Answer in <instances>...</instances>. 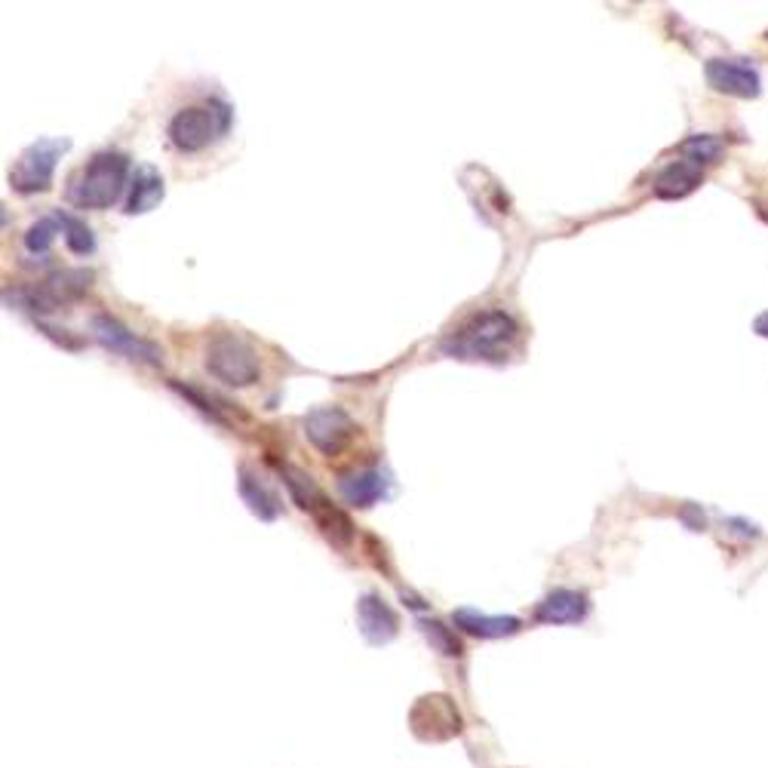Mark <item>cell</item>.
I'll return each mask as SVG.
<instances>
[{
  "label": "cell",
  "mask_w": 768,
  "mask_h": 768,
  "mask_svg": "<svg viewBox=\"0 0 768 768\" xmlns=\"http://www.w3.org/2000/svg\"><path fill=\"white\" fill-rule=\"evenodd\" d=\"M759 213H762V218H766V222H768V210H766V206H762V210H759Z\"/></svg>",
  "instance_id": "d4e9b609"
},
{
  "label": "cell",
  "mask_w": 768,
  "mask_h": 768,
  "mask_svg": "<svg viewBox=\"0 0 768 768\" xmlns=\"http://www.w3.org/2000/svg\"><path fill=\"white\" fill-rule=\"evenodd\" d=\"M339 489H342V499L351 508L366 511V508L378 504L387 495V480H384V473L378 468H360L344 473Z\"/></svg>",
  "instance_id": "9a60e30c"
},
{
  "label": "cell",
  "mask_w": 768,
  "mask_h": 768,
  "mask_svg": "<svg viewBox=\"0 0 768 768\" xmlns=\"http://www.w3.org/2000/svg\"><path fill=\"white\" fill-rule=\"evenodd\" d=\"M704 74H707V84L723 96L759 99V93H762V77L747 58H711L704 65Z\"/></svg>",
  "instance_id": "8fae6325"
},
{
  "label": "cell",
  "mask_w": 768,
  "mask_h": 768,
  "mask_svg": "<svg viewBox=\"0 0 768 768\" xmlns=\"http://www.w3.org/2000/svg\"><path fill=\"white\" fill-rule=\"evenodd\" d=\"M167 194L163 175L154 167H139L129 179V198H127V215H145L154 210L157 203Z\"/></svg>",
  "instance_id": "e0dca14e"
},
{
  "label": "cell",
  "mask_w": 768,
  "mask_h": 768,
  "mask_svg": "<svg viewBox=\"0 0 768 768\" xmlns=\"http://www.w3.org/2000/svg\"><path fill=\"white\" fill-rule=\"evenodd\" d=\"M754 332L759 335V339H768V311L759 313L754 320Z\"/></svg>",
  "instance_id": "cb8c5ba5"
},
{
  "label": "cell",
  "mask_w": 768,
  "mask_h": 768,
  "mask_svg": "<svg viewBox=\"0 0 768 768\" xmlns=\"http://www.w3.org/2000/svg\"><path fill=\"white\" fill-rule=\"evenodd\" d=\"M93 286V270L89 268H65L53 270L46 280L34 286H19V289H7L3 301L22 308V311L46 313L56 311L62 305H72L81 296H86V289Z\"/></svg>",
  "instance_id": "5b68a950"
},
{
  "label": "cell",
  "mask_w": 768,
  "mask_h": 768,
  "mask_svg": "<svg viewBox=\"0 0 768 768\" xmlns=\"http://www.w3.org/2000/svg\"><path fill=\"white\" fill-rule=\"evenodd\" d=\"M274 465L280 470L284 486L289 489L292 501H296L305 513H311L317 529H320L339 551H348L351 541H354V523L329 501L327 492L317 486V480H313L308 470L296 468V465H289V461H274Z\"/></svg>",
  "instance_id": "277c9868"
},
{
  "label": "cell",
  "mask_w": 768,
  "mask_h": 768,
  "mask_svg": "<svg viewBox=\"0 0 768 768\" xmlns=\"http://www.w3.org/2000/svg\"><path fill=\"white\" fill-rule=\"evenodd\" d=\"M356 627L370 646H387V642L397 640L399 618L387 606V599H382L378 594H363L356 599Z\"/></svg>",
  "instance_id": "7c38bea8"
},
{
  "label": "cell",
  "mask_w": 768,
  "mask_h": 768,
  "mask_svg": "<svg viewBox=\"0 0 768 768\" xmlns=\"http://www.w3.org/2000/svg\"><path fill=\"white\" fill-rule=\"evenodd\" d=\"M129 179V157L124 151H99L74 172L65 198L77 210H108L120 200Z\"/></svg>",
  "instance_id": "7a4b0ae2"
},
{
  "label": "cell",
  "mask_w": 768,
  "mask_h": 768,
  "mask_svg": "<svg viewBox=\"0 0 768 768\" xmlns=\"http://www.w3.org/2000/svg\"><path fill=\"white\" fill-rule=\"evenodd\" d=\"M93 335H96V342H99L102 348H108V351L117 356H127L132 363L160 366V360H163V351H160L154 342L136 335L132 329H127L120 320L108 317V313L93 317Z\"/></svg>",
  "instance_id": "30bf717a"
},
{
  "label": "cell",
  "mask_w": 768,
  "mask_h": 768,
  "mask_svg": "<svg viewBox=\"0 0 768 768\" xmlns=\"http://www.w3.org/2000/svg\"><path fill=\"white\" fill-rule=\"evenodd\" d=\"M418 627H422V633L427 637V642L437 649L440 654H446V658H461L465 654V646H461V640H458L456 633L449 630L446 625H440V621H418Z\"/></svg>",
  "instance_id": "7402d4cb"
},
{
  "label": "cell",
  "mask_w": 768,
  "mask_h": 768,
  "mask_svg": "<svg viewBox=\"0 0 768 768\" xmlns=\"http://www.w3.org/2000/svg\"><path fill=\"white\" fill-rule=\"evenodd\" d=\"M234 120L228 102L203 99L175 111L167 124V139L179 154H200L225 139Z\"/></svg>",
  "instance_id": "3957f363"
},
{
  "label": "cell",
  "mask_w": 768,
  "mask_h": 768,
  "mask_svg": "<svg viewBox=\"0 0 768 768\" xmlns=\"http://www.w3.org/2000/svg\"><path fill=\"white\" fill-rule=\"evenodd\" d=\"M68 148H72L68 139H38L34 145H29L13 163V170H10V185H13V191H19V194H41V191H50L58 157L65 154Z\"/></svg>",
  "instance_id": "52a82bcc"
},
{
  "label": "cell",
  "mask_w": 768,
  "mask_h": 768,
  "mask_svg": "<svg viewBox=\"0 0 768 768\" xmlns=\"http://www.w3.org/2000/svg\"><path fill=\"white\" fill-rule=\"evenodd\" d=\"M301 425H305V437L311 440L313 449L327 458L342 456L344 449L356 440V430H360L342 406H317L301 418Z\"/></svg>",
  "instance_id": "9c48e42d"
},
{
  "label": "cell",
  "mask_w": 768,
  "mask_h": 768,
  "mask_svg": "<svg viewBox=\"0 0 768 768\" xmlns=\"http://www.w3.org/2000/svg\"><path fill=\"white\" fill-rule=\"evenodd\" d=\"M590 612V599L584 597L582 590H569V587H556L547 597L535 606V618L541 625H582Z\"/></svg>",
  "instance_id": "4fadbf2b"
},
{
  "label": "cell",
  "mask_w": 768,
  "mask_h": 768,
  "mask_svg": "<svg viewBox=\"0 0 768 768\" xmlns=\"http://www.w3.org/2000/svg\"><path fill=\"white\" fill-rule=\"evenodd\" d=\"M723 151H726V145H723V139L719 136H711V132H697V136H689L683 145H680V154H683V160H689V163H695V167H713V163H719L723 160Z\"/></svg>",
  "instance_id": "ffe728a7"
},
{
  "label": "cell",
  "mask_w": 768,
  "mask_h": 768,
  "mask_svg": "<svg viewBox=\"0 0 768 768\" xmlns=\"http://www.w3.org/2000/svg\"><path fill=\"white\" fill-rule=\"evenodd\" d=\"M683 520L692 526V532H701V529H704V513H697L695 504H689V508H685Z\"/></svg>",
  "instance_id": "603a6c76"
},
{
  "label": "cell",
  "mask_w": 768,
  "mask_h": 768,
  "mask_svg": "<svg viewBox=\"0 0 768 768\" xmlns=\"http://www.w3.org/2000/svg\"><path fill=\"white\" fill-rule=\"evenodd\" d=\"M520 342V327L508 311H480L468 317L456 332L440 342V351L452 360H483V363H504Z\"/></svg>",
  "instance_id": "6da1fadb"
},
{
  "label": "cell",
  "mask_w": 768,
  "mask_h": 768,
  "mask_svg": "<svg viewBox=\"0 0 768 768\" xmlns=\"http://www.w3.org/2000/svg\"><path fill=\"white\" fill-rule=\"evenodd\" d=\"M452 625L468 633V637H477V640H504V637H513L520 633V618L513 615H483L477 609H456L452 612Z\"/></svg>",
  "instance_id": "5bb4252c"
},
{
  "label": "cell",
  "mask_w": 768,
  "mask_h": 768,
  "mask_svg": "<svg viewBox=\"0 0 768 768\" xmlns=\"http://www.w3.org/2000/svg\"><path fill=\"white\" fill-rule=\"evenodd\" d=\"M409 726L413 735L425 744H442L461 735L465 719L461 711L456 707V701L449 695H425L415 701L413 713H409Z\"/></svg>",
  "instance_id": "ba28073f"
},
{
  "label": "cell",
  "mask_w": 768,
  "mask_h": 768,
  "mask_svg": "<svg viewBox=\"0 0 768 768\" xmlns=\"http://www.w3.org/2000/svg\"><path fill=\"white\" fill-rule=\"evenodd\" d=\"M206 372L228 387H249L262 375L258 351L237 332H215L206 342Z\"/></svg>",
  "instance_id": "8992f818"
},
{
  "label": "cell",
  "mask_w": 768,
  "mask_h": 768,
  "mask_svg": "<svg viewBox=\"0 0 768 768\" xmlns=\"http://www.w3.org/2000/svg\"><path fill=\"white\" fill-rule=\"evenodd\" d=\"M58 222H62V241L68 243L74 256H89L96 249V237L93 231L86 228V222H81L77 215H68L58 210Z\"/></svg>",
  "instance_id": "44dd1931"
},
{
  "label": "cell",
  "mask_w": 768,
  "mask_h": 768,
  "mask_svg": "<svg viewBox=\"0 0 768 768\" xmlns=\"http://www.w3.org/2000/svg\"><path fill=\"white\" fill-rule=\"evenodd\" d=\"M704 182V170L689 160H673L654 179V194L661 200H683Z\"/></svg>",
  "instance_id": "2e32d148"
},
{
  "label": "cell",
  "mask_w": 768,
  "mask_h": 768,
  "mask_svg": "<svg viewBox=\"0 0 768 768\" xmlns=\"http://www.w3.org/2000/svg\"><path fill=\"white\" fill-rule=\"evenodd\" d=\"M62 234V222H58V210L56 213L43 215V218H38L34 225H31L29 231H25V241H22V249H25V256L31 258V262H43V258L50 256V249H53V243H56V237Z\"/></svg>",
  "instance_id": "d6986e66"
},
{
  "label": "cell",
  "mask_w": 768,
  "mask_h": 768,
  "mask_svg": "<svg viewBox=\"0 0 768 768\" xmlns=\"http://www.w3.org/2000/svg\"><path fill=\"white\" fill-rule=\"evenodd\" d=\"M237 486H241L243 501L249 504V511L256 513L258 520L270 523V520H277V516H280L284 504H280V499H277V492L265 483V477H258L256 470L241 468V483Z\"/></svg>",
  "instance_id": "ac0fdd59"
}]
</instances>
